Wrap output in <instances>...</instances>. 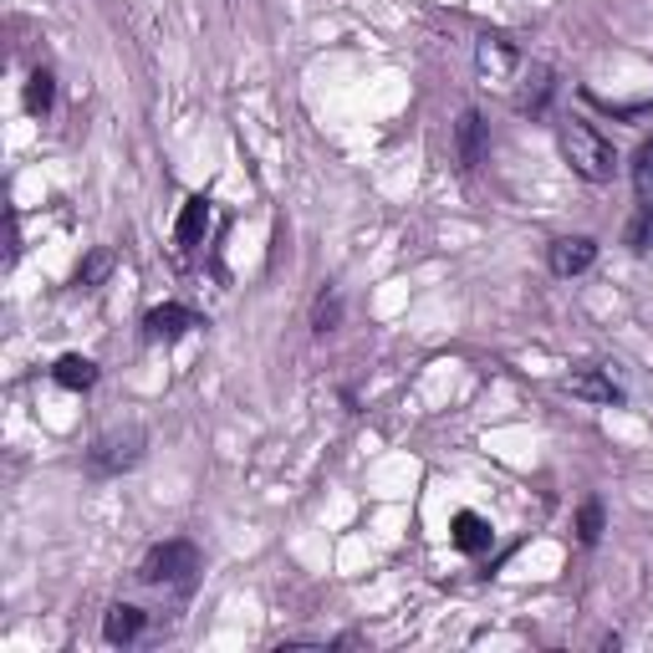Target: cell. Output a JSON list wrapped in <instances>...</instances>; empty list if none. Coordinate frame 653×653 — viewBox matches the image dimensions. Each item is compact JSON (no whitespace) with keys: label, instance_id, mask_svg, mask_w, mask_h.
Returning <instances> with one entry per match:
<instances>
[{"label":"cell","instance_id":"15","mask_svg":"<svg viewBox=\"0 0 653 653\" xmlns=\"http://www.w3.org/2000/svg\"><path fill=\"white\" fill-rule=\"evenodd\" d=\"M598 537H603V501H582V511H577V541L598 547Z\"/></svg>","mask_w":653,"mask_h":653},{"label":"cell","instance_id":"10","mask_svg":"<svg viewBox=\"0 0 653 653\" xmlns=\"http://www.w3.org/2000/svg\"><path fill=\"white\" fill-rule=\"evenodd\" d=\"M490 541H495V531H490L486 516H475V511H460V516H454V547L465 556L490 552Z\"/></svg>","mask_w":653,"mask_h":653},{"label":"cell","instance_id":"14","mask_svg":"<svg viewBox=\"0 0 653 653\" xmlns=\"http://www.w3.org/2000/svg\"><path fill=\"white\" fill-rule=\"evenodd\" d=\"M51 92H56V87H51V72L47 67H36L32 77H26V113H51Z\"/></svg>","mask_w":653,"mask_h":653},{"label":"cell","instance_id":"11","mask_svg":"<svg viewBox=\"0 0 653 653\" xmlns=\"http://www.w3.org/2000/svg\"><path fill=\"white\" fill-rule=\"evenodd\" d=\"M204 230H210V200H204V194H194V200L179 210V225H174L179 251H194V246L204 240Z\"/></svg>","mask_w":653,"mask_h":653},{"label":"cell","instance_id":"3","mask_svg":"<svg viewBox=\"0 0 653 653\" xmlns=\"http://www.w3.org/2000/svg\"><path fill=\"white\" fill-rule=\"evenodd\" d=\"M143 444H149L143 429H108V435H98V444L87 450V475H92V480L128 475V469L143 460Z\"/></svg>","mask_w":653,"mask_h":653},{"label":"cell","instance_id":"4","mask_svg":"<svg viewBox=\"0 0 653 653\" xmlns=\"http://www.w3.org/2000/svg\"><path fill=\"white\" fill-rule=\"evenodd\" d=\"M475 67H480V83L486 87H511L520 72V51L505 41V36H480L475 47Z\"/></svg>","mask_w":653,"mask_h":653},{"label":"cell","instance_id":"18","mask_svg":"<svg viewBox=\"0 0 653 653\" xmlns=\"http://www.w3.org/2000/svg\"><path fill=\"white\" fill-rule=\"evenodd\" d=\"M108 266H113V255H108V251H92V255L83 261V271H77V286H98L102 276H108Z\"/></svg>","mask_w":653,"mask_h":653},{"label":"cell","instance_id":"16","mask_svg":"<svg viewBox=\"0 0 653 653\" xmlns=\"http://www.w3.org/2000/svg\"><path fill=\"white\" fill-rule=\"evenodd\" d=\"M337 322H342V297H337V291H322L317 306H312V327H317V332H332Z\"/></svg>","mask_w":653,"mask_h":653},{"label":"cell","instance_id":"2","mask_svg":"<svg viewBox=\"0 0 653 653\" xmlns=\"http://www.w3.org/2000/svg\"><path fill=\"white\" fill-rule=\"evenodd\" d=\"M143 587H174V592H189L194 577H200V547L194 541H159L143 552L134 572Z\"/></svg>","mask_w":653,"mask_h":653},{"label":"cell","instance_id":"17","mask_svg":"<svg viewBox=\"0 0 653 653\" xmlns=\"http://www.w3.org/2000/svg\"><path fill=\"white\" fill-rule=\"evenodd\" d=\"M628 246H633L638 255L653 251V204H643V210L633 215V225H628Z\"/></svg>","mask_w":653,"mask_h":653},{"label":"cell","instance_id":"1","mask_svg":"<svg viewBox=\"0 0 653 653\" xmlns=\"http://www.w3.org/2000/svg\"><path fill=\"white\" fill-rule=\"evenodd\" d=\"M556 143H562V159L572 164V174H582L587 185H607L618 174V149L582 117H567L556 128Z\"/></svg>","mask_w":653,"mask_h":653},{"label":"cell","instance_id":"9","mask_svg":"<svg viewBox=\"0 0 653 653\" xmlns=\"http://www.w3.org/2000/svg\"><path fill=\"white\" fill-rule=\"evenodd\" d=\"M143 623H149L143 607L113 603V607H108V618H102V638H108V643H134V638L143 633Z\"/></svg>","mask_w":653,"mask_h":653},{"label":"cell","instance_id":"8","mask_svg":"<svg viewBox=\"0 0 653 653\" xmlns=\"http://www.w3.org/2000/svg\"><path fill=\"white\" fill-rule=\"evenodd\" d=\"M454 143H460V168H480V159H486V117L475 113V108L460 113Z\"/></svg>","mask_w":653,"mask_h":653},{"label":"cell","instance_id":"13","mask_svg":"<svg viewBox=\"0 0 653 653\" xmlns=\"http://www.w3.org/2000/svg\"><path fill=\"white\" fill-rule=\"evenodd\" d=\"M552 87H556L552 67H537V72H531V83H526V92L516 98V108H520V113H547V98H552Z\"/></svg>","mask_w":653,"mask_h":653},{"label":"cell","instance_id":"7","mask_svg":"<svg viewBox=\"0 0 653 653\" xmlns=\"http://www.w3.org/2000/svg\"><path fill=\"white\" fill-rule=\"evenodd\" d=\"M567 393L582 403H623V388L613 384V373L607 368H582L567 378Z\"/></svg>","mask_w":653,"mask_h":653},{"label":"cell","instance_id":"19","mask_svg":"<svg viewBox=\"0 0 653 653\" xmlns=\"http://www.w3.org/2000/svg\"><path fill=\"white\" fill-rule=\"evenodd\" d=\"M633 179H638V189H649L653 185V138L638 149V168H633Z\"/></svg>","mask_w":653,"mask_h":653},{"label":"cell","instance_id":"5","mask_svg":"<svg viewBox=\"0 0 653 653\" xmlns=\"http://www.w3.org/2000/svg\"><path fill=\"white\" fill-rule=\"evenodd\" d=\"M189 327H204L189 306H179V302H168V306H153L149 317H143V337L149 342H179V337L189 332Z\"/></svg>","mask_w":653,"mask_h":653},{"label":"cell","instance_id":"12","mask_svg":"<svg viewBox=\"0 0 653 653\" xmlns=\"http://www.w3.org/2000/svg\"><path fill=\"white\" fill-rule=\"evenodd\" d=\"M51 378L67 388V393H87V388L98 384V363H92V357H83V352H67V357H56Z\"/></svg>","mask_w":653,"mask_h":653},{"label":"cell","instance_id":"6","mask_svg":"<svg viewBox=\"0 0 653 653\" xmlns=\"http://www.w3.org/2000/svg\"><path fill=\"white\" fill-rule=\"evenodd\" d=\"M592 261H598V240H592V235H562V240H552L556 276H582Z\"/></svg>","mask_w":653,"mask_h":653}]
</instances>
